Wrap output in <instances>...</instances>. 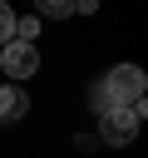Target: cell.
I'll list each match as a JSON object with an SVG mask.
<instances>
[{
	"label": "cell",
	"instance_id": "5b68a950",
	"mask_svg": "<svg viewBox=\"0 0 148 158\" xmlns=\"http://www.w3.org/2000/svg\"><path fill=\"white\" fill-rule=\"evenodd\" d=\"M39 15L64 20V15H74V5H69V0H39V5H35V20H39Z\"/></svg>",
	"mask_w": 148,
	"mask_h": 158
},
{
	"label": "cell",
	"instance_id": "3957f363",
	"mask_svg": "<svg viewBox=\"0 0 148 158\" xmlns=\"http://www.w3.org/2000/svg\"><path fill=\"white\" fill-rule=\"evenodd\" d=\"M35 69H39V44H20V40L0 44V74L5 79H30Z\"/></svg>",
	"mask_w": 148,
	"mask_h": 158
},
{
	"label": "cell",
	"instance_id": "8992f818",
	"mask_svg": "<svg viewBox=\"0 0 148 158\" xmlns=\"http://www.w3.org/2000/svg\"><path fill=\"white\" fill-rule=\"evenodd\" d=\"M10 40H15V10L0 0V44H10Z\"/></svg>",
	"mask_w": 148,
	"mask_h": 158
},
{
	"label": "cell",
	"instance_id": "6da1fadb",
	"mask_svg": "<svg viewBox=\"0 0 148 158\" xmlns=\"http://www.w3.org/2000/svg\"><path fill=\"white\" fill-rule=\"evenodd\" d=\"M99 94L109 109H128V104H143V69L138 64H113L104 79H99Z\"/></svg>",
	"mask_w": 148,
	"mask_h": 158
},
{
	"label": "cell",
	"instance_id": "277c9868",
	"mask_svg": "<svg viewBox=\"0 0 148 158\" xmlns=\"http://www.w3.org/2000/svg\"><path fill=\"white\" fill-rule=\"evenodd\" d=\"M30 109V94L20 84H0V123H20Z\"/></svg>",
	"mask_w": 148,
	"mask_h": 158
},
{
	"label": "cell",
	"instance_id": "7a4b0ae2",
	"mask_svg": "<svg viewBox=\"0 0 148 158\" xmlns=\"http://www.w3.org/2000/svg\"><path fill=\"white\" fill-rule=\"evenodd\" d=\"M138 118H143V104L109 109V114H99V138H104V143H113V148H123V143H133V133H138Z\"/></svg>",
	"mask_w": 148,
	"mask_h": 158
}]
</instances>
